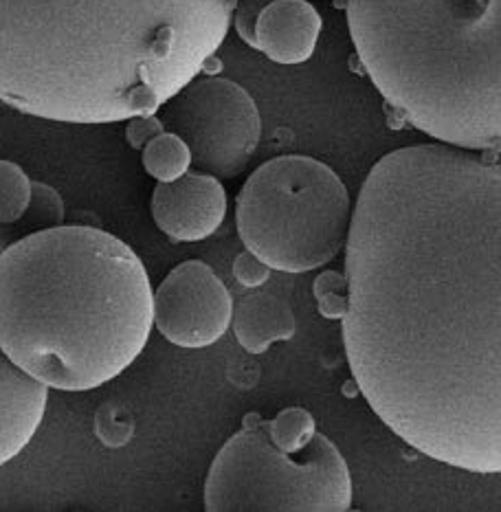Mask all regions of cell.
I'll list each match as a JSON object with an SVG mask.
<instances>
[{
    "label": "cell",
    "instance_id": "obj_1",
    "mask_svg": "<svg viewBox=\"0 0 501 512\" xmlns=\"http://www.w3.org/2000/svg\"><path fill=\"white\" fill-rule=\"evenodd\" d=\"M343 345L374 414L427 458L501 469V170L449 143L385 154L345 238Z\"/></svg>",
    "mask_w": 501,
    "mask_h": 512
},
{
    "label": "cell",
    "instance_id": "obj_18",
    "mask_svg": "<svg viewBox=\"0 0 501 512\" xmlns=\"http://www.w3.org/2000/svg\"><path fill=\"white\" fill-rule=\"evenodd\" d=\"M271 0H236V9H233V18L231 22L236 25L238 36L249 44L253 40V27L255 20H258L260 11L269 5Z\"/></svg>",
    "mask_w": 501,
    "mask_h": 512
},
{
    "label": "cell",
    "instance_id": "obj_4",
    "mask_svg": "<svg viewBox=\"0 0 501 512\" xmlns=\"http://www.w3.org/2000/svg\"><path fill=\"white\" fill-rule=\"evenodd\" d=\"M356 55L396 113L440 143L497 152L501 0H345Z\"/></svg>",
    "mask_w": 501,
    "mask_h": 512
},
{
    "label": "cell",
    "instance_id": "obj_14",
    "mask_svg": "<svg viewBox=\"0 0 501 512\" xmlns=\"http://www.w3.org/2000/svg\"><path fill=\"white\" fill-rule=\"evenodd\" d=\"M33 181L18 163L0 161V227H14L27 214Z\"/></svg>",
    "mask_w": 501,
    "mask_h": 512
},
{
    "label": "cell",
    "instance_id": "obj_8",
    "mask_svg": "<svg viewBox=\"0 0 501 512\" xmlns=\"http://www.w3.org/2000/svg\"><path fill=\"white\" fill-rule=\"evenodd\" d=\"M154 297V326L178 348H209L231 326L233 297L209 264L187 260L165 275Z\"/></svg>",
    "mask_w": 501,
    "mask_h": 512
},
{
    "label": "cell",
    "instance_id": "obj_16",
    "mask_svg": "<svg viewBox=\"0 0 501 512\" xmlns=\"http://www.w3.org/2000/svg\"><path fill=\"white\" fill-rule=\"evenodd\" d=\"M317 308L321 317L343 319L348 313V280L343 273L324 271L313 284Z\"/></svg>",
    "mask_w": 501,
    "mask_h": 512
},
{
    "label": "cell",
    "instance_id": "obj_17",
    "mask_svg": "<svg viewBox=\"0 0 501 512\" xmlns=\"http://www.w3.org/2000/svg\"><path fill=\"white\" fill-rule=\"evenodd\" d=\"M233 277L244 288H260L271 280V266H266L258 255L251 251L238 253V258L233 260Z\"/></svg>",
    "mask_w": 501,
    "mask_h": 512
},
{
    "label": "cell",
    "instance_id": "obj_5",
    "mask_svg": "<svg viewBox=\"0 0 501 512\" xmlns=\"http://www.w3.org/2000/svg\"><path fill=\"white\" fill-rule=\"evenodd\" d=\"M350 218L352 200L339 174L304 154L262 163L236 200L242 244L282 273H308L337 258Z\"/></svg>",
    "mask_w": 501,
    "mask_h": 512
},
{
    "label": "cell",
    "instance_id": "obj_10",
    "mask_svg": "<svg viewBox=\"0 0 501 512\" xmlns=\"http://www.w3.org/2000/svg\"><path fill=\"white\" fill-rule=\"evenodd\" d=\"M321 16L308 0H271L253 27L251 47L275 64H304L317 49Z\"/></svg>",
    "mask_w": 501,
    "mask_h": 512
},
{
    "label": "cell",
    "instance_id": "obj_2",
    "mask_svg": "<svg viewBox=\"0 0 501 512\" xmlns=\"http://www.w3.org/2000/svg\"><path fill=\"white\" fill-rule=\"evenodd\" d=\"M236 0H0V102L62 124L154 115L214 60Z\"/></svg>",
    "mask_w": 501,
    "mask_h": 512
},
{
    "label": "cell",
    "instance_id": "obj_13",
    "mask_svg": "<svg viewBox=\"0 0 501 512\" xmlns=\"http://www.w3.org/2000/svg\"><path fill=\"white\" fill-rule=\"evenodd\" d=\"M143 168L159 183H167L192 168V154L181 137L163 130L143 146Z\"/></svg>",
    "mask_w": 501,
    "mask_h": 512
},
{
    "label": "cell",
    "instance_id": "obj_11",
    "mask_svg": "<svg viewBox=\"0 0 501 512\" xmlns=\"http://www.w3.org/2000/svg\"><path fill=\"white\" fill-rule=\"evenodd\" d=\"M49 387L9 359L0 348V466L29 447L47 411Z\"/></svg>",
    "mask_w": 501,
    "mask_h": 512
},
{
    "label": "cell",
    "instance_id": "obj_12",
    "mask_svg": "<svg viewBox=\"0 0 501 512\" xmlns=\"http://www.w3.org/2000/svg\"><path fill=\"white\" fill-rule=\"evenodd\" d=\"M236 339L249 354H262L277 341L295 337V315L284 299L253 293L238 299L231 313Z\"/></svg>",
    "mask_w": 501,
    "mask_h": 512
},
{
    "label": "cell",
    "instance_id": "obj_15",
    "mask_svg": "<svg viewBox=\"0 0 501 512\" xmlns=\"http://www.w3.org/2000/svg\"><path fill=\"white\" fill-rule=\"evenodd\" d=\"M269 438L284 451L304 449L315 436V418L304 407H286L273 420H266Z\"/></svg>",
    "mask_w": 501,
    "mask_h": 512
},
{
    "label": "cell",
    "instance_id": "obj_9",
    "mask_svg": "<svg viewBox=\"0 0 501 512\" xmlns=\"http://www.w3.org/2000/svg\"><path fill=\"white\" fill-rule=\"evenodd\" d=\"M152 218L170 240L198 242L214 236L227 216V192L220 178L185 172L152 192Z\"/></svg>",
    "mask_w": 501,
    "mask_h": 512
},
{
    "label": "cell",
    "instance_id": "obj_6",
    "mask_svg": "<svg viewBox=\"0 0 501 512\" xmlns=\"http://www.w3.org/2000/svg\"><path fill=\"white\" fill-rule=\"evenodd\" d=\"M209 512H345L352 508L348 462L315 431L304 449L284 451L260 414L222 444L205 480Z\"/></svg>",
    "mask_w": 501,
    "mask_h": 512
},
{
    "label": "cell",
    "instance_id": "obj_19",
    "mask_svg": "<svg viewBox=\"0 0 501 512\" xmlns=\"http://www.w3.org/2000/svg\"><path fill=\"white\" fill-rule=\"evenodd\" d=\"M128 121H130V126L126 130V135H128V141L132 148H143L152 137H157L159 132H163V124L159 121V117H154V115L132 117Z\"/></svg>",
    "mask_w": 501,
    "mask_h": 512
},
{
    "label": "cell",
    "instance_id": "obj_3",
    "mask_svg": "<svg viewBox=\"0 0 501 512\" xmlns=\"http://www.w3.org/2000/svg\"><path fill=\"white\" fill-rule=\"evenodd\" d=\"M152 324L146 266L113 233L55 225L0 249V348L49 389L113 381L146 348Z\"/></svg>",
    "mask_w": 501,
    "mask_h": 512
},
{
    "label": "cell",
    "instance_id": "obj_7",
    "mask_svg": "<svg viewBox=\"0 0 501 512\" xmlns=\"http://www.w3.org/2000/svg\"><path fill=\"white\" fill-rule=\"evenodd\" d=\"M163 130L185 141L192 163L216 178L247 170L262 139V117L247 88L205 75L194 77L159 108Z\"/></svg>",
    "mask_w": 501,
    "mask_h": 512
}]
</instances>
